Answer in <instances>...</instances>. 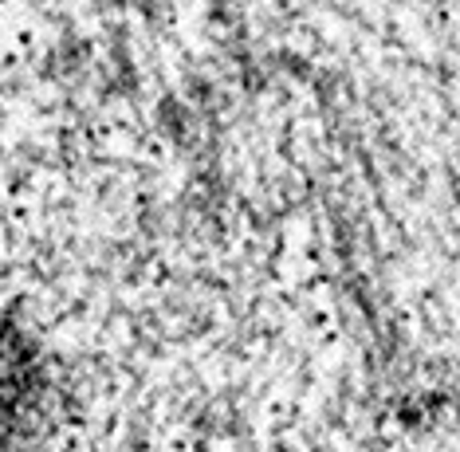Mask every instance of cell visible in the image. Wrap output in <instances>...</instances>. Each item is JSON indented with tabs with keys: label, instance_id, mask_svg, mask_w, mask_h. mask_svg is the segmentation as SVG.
<instances>
[{
	"label": "cell",
	"instance_id": "obj_1",
	"mask_svg": "<svg viewBox=\"0 0 460 452\" xmlns=\"http://www.w3.org/2000/svg\"><path fill=\"white\" fill-rule=\"evenodd\" d=\"M67 413V377L32 319L0 307V452H44Z\"/></svg>",
	"mask_w": 460,
	"mask_h": 452
}]
</instances>
